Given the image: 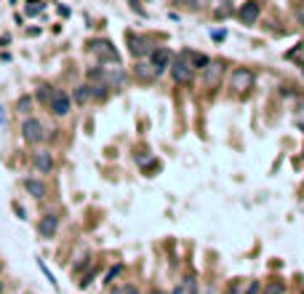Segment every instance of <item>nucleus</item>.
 Instances as JSON below:
<instances>
[{"mask_svg": "<svg viewBox=\"0 0 304 294\" xmlns=\"http://www.w3.org/2000/svg\"><path fill=\"white\" fill-rule=\"evenodd\" d=\"M19 131H22V139L27 142V145H40V142H45V126H43V120L40 118H32V115H27L22 120V126H19Z\"/></svg>", "mask_w": 304, "mask_h": 294, "instance_id": "1", "label": "nucleus"}, {"mask_svg": "<svg viewBox=\"0 0 304 294\" xmlns=\"http://www.w3.org/2000/svg\"><path fill=\"white\" fill-rule=\"evenodd\" d=\"M168 72H171V78H174L176 83H189V80H192V75H195L192 64L187 62L184 54H182V56H174V62H171Z\"/></svg>", "mask_w": 304, "mask_h": 294, "instance_id": "2", "label": "nucleus"}, {"mask_svg": "<svg viewBox=\"0 0 304 294\" xmlns=\"http://www.w3.org/2000/svg\"><path fill=\"white\" fill-rule=\"evenodd\" d=\"M254 80H256V75H254V70H248V67H237V70H232V75H230V86H232V91H237V94L254 89Z\"/></svg>", "mask_w": 304, "mask_h": 294, "instance_id": "3", "label": "nucleus"}, {"mask_svg": "<svg viewBox=\"0 0 304 294\" xmlns=\"http://www.w3.org/2000/svg\"><path fill=\"white\" fill-rule=\"evenodd\" d=\"M200 72H203V86L216 89V86H222V78H224L227 67H224V62H208Z\"/></svg>", "mask_w": 304, "mask_h": 294, "instance_id": "4", "label": "nucleus"}, {"mask_svg": "<svg viewBox=\"0 0 304 294\" xmlns=\"http://www.w3.org/2000/svg\"><path fill=\"white\" fill-rule=\"evenodd\" d=\"M48 110L54 112L56 118H64V115H70V112H72V97H70L67 91L56 89V91H54V97H51V104H48Z\"/></svg>", "mask_w": 304, "mask_h": 294, "instance_id": "5", "label": "nucleus"}, {"mask_svg": "<svg viewBox=\"0 0 304 294\" xmlns=\"http://www.w3.org/2000/svg\"><path fill=\"white\" fill-rule=\"evenodd\" d=\"M91 51L99 56L102 62H110V64H120V56L115 51V46L110 40H91Z\"/></svg>", "mask_w": 304, "mask_h": 294, "instance_id": "6", "label": "nucleus"}, {"mask_svg": "<svg viewBox=\"0 0 304 294\" xmlns=\"http://www.w3.org/2000/svg\"><path fill=\"white\" fill-rule=\"evenodd\" d=\"M171 62H174V54H171L168 49H152L149 64H152V70H155V75H163L171 67Z\"/></svg>", "mask_w": 304, "mask_h": 294, "instance_id": "7", "label": "nucleus"}, {"mask_svg": "<svg viewBox=\"0 0 304 294\" xmlns=\"http://www.w3.org/2000/svg\"><path fill=\"white\" fill-rule=\"evenodd\" d=\"M56 230H59V217L43 214L40 222H37V235H40L43 241H51V238H56Z\"/></svg>", "mask_w": 304, "mask_h": 294, "instance_id": "8", "label": "nucleus"}, {"mask_svg": "<svg viewBox=\"0 0 304 294\" xmlns=\"http://www.w3.org/2000/svg\"><path fill=\"white\" fill-rule=\"evenodd\" d=\"M259 16H262V8H259L256 0H248V3H243L240 8H237V19H240V24H245V27L256 24Z\"/></svg>", "mask_w": 304, "mask_h": 294, "instance_id": "9", "label": "nucleus"}, {"mask_svg": "<svg viewBox=\"0 0 304 294\" xmlns=\"http://www.w3.org/2000/svg\"><path fill=\"white\" fill-rule=\"evenodd\" d=\"M128 51L131 56H136V59H141V56H147L152 54V46L144 35H134V32H128Z\"/></svg>", "mask_w": 304, "mask_h": 294, "instance_id": "10", "label": "nucleus"}, {"mask_svg": "<svg viewBox=\"0 0 304 294\" xmlns=\"http://www.w3.org/2000/svg\"><path fill=\"white\" fill-rule=\"evenodd\" d=\"M32 166L40 174H51L54 172V155H51V150H37V153L32 155Z\"/></svg>", "mask_w": 304, "mask_h": 294, "instance_id": "11", "label": "nucleus"}, {"mask_svg": "<svg viewBox=\"0 0 304 294\" xmlns=\"http://www.w3.org/2000/svg\"><path fill=\"white\" fill-rule=\"evenodd\" d=\"M24 190L30 193L32 198H37V201L45 198V185H43V179H37V177H27L24 179Z\"/></svg>", "mask_w": 304, "mask_h": 294, "instance_id": "12", "label": "nucleus"}, {"mask_svg": "<svg viewBox=\"0 0 304 294\" xmlns=\"http://www.w3.org/2000/svg\"><path fill=\"white\" fill-rule=\"evenodd\" d=\"M32 107H35V97H30V94H22V97L16 99V112L19 115H32Z\"/></svg>", "mask_w": 304, "mask_h": 294, "instance_id": "13", "label": "nucleus"}, {"mask_svg": "<svg viewBox=\"0 0 304 294\" xmlns=\"http://www.w3.org/2000/svg\"><path fill=\"white\" fill-rule=\"evenodd\" d=\"M54 91H56V89L51 86V83H40V86H37V91H35V102H40V104H45V107H48Z\"/></svg>", "mask_w": 304, "mask_h": 294, "instance_id": "14", "label": "nucleus"}, {"mask_svg": "<svg viewBox=\"0 0 304 294\" xmlns=\"http://www.w3.org/2000/svg\"><path fill=\"white\" fill-rule=\"evenodd\" d=\"M184 56H187V62L192 64V70H203L206 64L211 62V59H208V56H203V54H197V51H184Z\"/></svg>", "mask_w": 304, "mask_h": 294, "instance_id": "15", "label": "nucleus"}, {"mask_svg": "<svg viewBox=\"0 0 304 294\" xmlns=\"http://www.w3.org/2000/svg\"><path fill=\"white\" fill-rule=\"evenodd\" d=\"M72 102H78V104L91 102V83H83V86H78V89H75V94H72Z\"/></svg>", "mask_w": 304, "mask_h": 294, "instance_id": "16", "label": "nucleus"}, {"mask_svg": "<svg viewBox=\"0 0 304 294\" xmlns=\"http://www.w3.org/2000/svg\"><path fill=\"white\" fill-rule=\"evenodd\" d=\"M136 78L139 80H152V78H155V70H152L149 62H139L136 64Z\"/></svg>", "mask_w": 304, "mask_h": 294, "instance_id": "17", "label": "nucleus"}, {"mask_svg": "<svg viewBox=\"0 0 304 294\" xmlns=\"http://www.w3.org/2000/svg\"><path fill=\"white\" fill-rule=\"evenodd\" d=\"M110 97V86L107 83H96V86H91V99H96V102H102V99H107Z\"/></svg>", "mask_w": 304, "mask_h": 294, "instance_id": "18", "label": "nucleus"}, {"mask_svg": "<svg viewBox=\"0 0 304 294\" xmlns=\"http://www.w3.org/2000/svg\"><path fill=\"white\" fill-rule=\"evenodd\" d=\"M232 14V6H230V0H222V6H216V19H227Z\"/></svg>", "mask_w": 304, "mask_h": 294, "instance_id": "19", "label": "nucleus"}, {"mask_svg": "<svg viewBox=\"0 0 304 294\" xmlns=\"http://www.w3.org/2000/svg\"><path fill=\"white\" fill-rule=\"evenodd\" d=\"M43 8H45L43 3H40V6H37V0H32V6H27V14H30V16H37V14H40V11H43Z\"/></svg>", "mask_w": 304, "mask_h": 294, "instance_id": "20", "label": "nucleus"}, {"mask_svg": "<svg viewBox=\"0 0 304 294\" xmlns=\"http://www.w3.org/2000/svg\"><path fill=\"white\" fill-rule=\"evenodd\" d=\"M296 22L304 27V3H299V6H296Z\"/></svg>", "mask_w": 304, "mask_h": 294, "instance_id": "21", "label": "nucleus"}, {"mask_svg": "<svg viewBox=\"0 0 304 294\" xmlns=\"http://www.w3.org/2000/svg\"><path fill=\"white\" fill-rule=\"evenodd\" d=\"M283 291V283H270L267 286V294H280Z\"/></svg>", "mask_w": 304, "mask_h": 294, "instance_id": "22", "label": "nucleus"}, {"mask_svg": "<svg viewBox=\"0 0 304 294\" xmlns=\"http://www.w3.org/2000/svg\"><path fill=\"white\" fill-rule=\"evenodd\" d=\"M120 270H123V268H120V265H115V268H112V270L107 273V283H110L112 278H115V276H118V273H120Z\"/></svg>", "mask_w": 304, "mask_h": 294, "instance_id": "23", "label": "nucleus"}, {"mask_svg": "<svg viewBox=\"0 0 304 294\" xmlns=\"http://www.w3.org/2000/svg\"><path fill=\"white\" fill-rule=\"evenodd\" d=\"M126 294H139V291H136L134 286H126Z\"/></svg>", "mask_w": 304, "mask_h": 294, "instance_id": "24", "label": "nucleus"}, {"mask_svg": "<svg viewBox=\"0 0 304 294\" xmlns=\"http://www.w3.org/2000/svg\"><path fill=\"white\" fill-rule=\"evenodd\" d=\"M174 294H184V291H182V289H174Z\"/></svg>", "mask_w": 304, "mask_h": 294, "instance_id": "25", "label": "nucleus"}, {"mask_svg": "<svg viewBox=\"0 0 304 294\" xmlns=\"http://www.w3.org/2000/svg\"><path fill=\"white\" fill-rule=\"evenodd\" d=\"M0 294H3V281H0Z\"/></svg>", "mask_w": 304, "mask_h": 294, "instance_id": "26", "label": "nucleus"}, {"mask_svg": "<svg viewBox=\"0 0 304 294\" xmlns=\"http://www.w3.org/2000/svg\"><path fill=\"white\" fill-rule=\"evenodd\" d=\"M112 294H120V291H112Z\"/></svg>", "mask_w": 304, "mask_h": 294, "instance_id": "27", "label": "nucleus"}, {"mask_svg": "<svg viewBox=\"0 0 304 294\" xmlns=\"http://www.w3.org/2000/svg\"><path fill=\"white\" fill-rule=\"evenodd\" d=\"M155 294H160V291H155Z\"/></svg>", "mask_w": 304, "mask_h": 294, "instance_id": "28", "label": "nucleus"}]
</instances>
